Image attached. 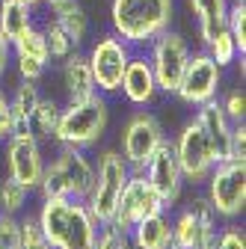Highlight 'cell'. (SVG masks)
<instances>
[{"label":"cell","mask_w":246,"mask_h":249,"mask_svg":"<svg viewBox=\"0 0 246 249\" xmlns=\"http://www.w3.org/2000/svg\"><path fill=\"white\" fill-rule=\"evenodd\" d=\"M172 145H175V158H178L184 181L190 187H202L205 178L211 175V169L217 166V160H213V151L208 145L205 131L199 128V122L196 119L184 122L181 131L172 137Z\"/></svg>","instance_id":"cell-11"},{"label":"cell","mask_w":246,"mask_h":249,"mask_svg":"<svg viewBox=\"0 0 246 249\" xmlns=\"http://www.w3.org/2000/svg\"><path fill=\"white\" fill-rule=\"evenodd\" d=\"M142 175L148 178L151 187H155V193L160 196V202L166 205V211H172V208L184 199V187H187V181H184V175H181L172 137H166L163 145L151 154V160L145 163Z\"/></svg>","instance_id":"cell-13"},{"label":"cell","mask_w":246,"mask_h":249,"mask_svg":"<svg viewBox=\"0 0 246 249\" xmlns=\"http://www.w3.org/2000/svg\"><path fill=\"white\" fill-rule=\"evenodd\" d=\"M166 249H178V246H175V243H169V246H166Z\"/></svg>","instance_id":"cell-42"},{"label":"cell","mask_w":246,"mask_h":249,"mask_svg":"<svg viewBox=\"0 0 246 249\" xmlns=\"http://www.w3.org/2000/svg\"><path fill=\"white\" fill-rule=\"evenodd\" d=\"M131 237L128 231H122L119 226L113 223H98V231H95V249H122Z\"/></svg>","instance_id":"cell-32"},{"label":"cell","mask_w":246,"mask_h":249,"mask_svg":"<svg viewBox=\"0 0 246 249\" xmlns=\"http://www.w3.org/2000/svg\"><path fill=\"white\" fill-rule=\"evenodd\" d=\"M21 249H53L45 237V231L39 229L36 213L21 216Z\"/></svg>","instance_id":"cell-30"},{"label":"cell","mask_w":246,"mask_h":249,"mask_svg":"<svg viewBox=\"0 0 246 249\" xmlns=\"http://www.w3.org/2000/svg\"><path fill=\"white\" fill-rule=\"evenodd\" d=\"M42 98L39 92V83H30V80H21L12 95H9V110H12V134H27V119L33 113L36 101Z\"/></svg>","instance_id":"cell-23"},{"label":"cell","mask_w":246,"mask_h":249,"mask_svg":"<svg viewBox=\"0 0 246 249\" xmlns=\"http://www.w3.org/2000/svg\"><path fill=\"white\" fill-rule=\"evenodd\" d=\"M30 193L24 184H18L15 178H0V213H12L18 216L21 211H27V202H30Z\"/></svg>","instance_id":"cell-25"},{"label":"cell","mask_w":246,"mask_h":249,"mask_svg":"<svg viewBox=\"0 0 246 249\" xmlns=\"http://www.w3.org/2000/svg\"><path fill=\"white\" fill-rule=\"evenodd\" d=\"M199 122V128L205 131L208 137V145L213 151V160L223 163V160H231V151H228V140H231V122L228 116L223 113L220 107V98H213V101H205L202 107H196V116Z\"/></svg>","instance_id":"cell-17"},{"label":"cell","mask_w":246,"mask_h":249,"mask_svg":"<svg viewBox=\"0 0 246 249\" xmlns=\"http://www.w3.org/2000/svg\"><path fill=\"white\" fill-rule=\"evenodd\" d=\"M36 220L53 249H95L98 223L80 199H42Z\"/></svg>","instance_id":"cell-1"},{"label":"cell","mask_w":246,"mask_h":249,"mask_svg":"<svg viewBox=\"0 0 246 249\" xmlns=\"http://www.w3.org/2000/svg\"><path fill=\"white\" fill-rule=\"evenodd\" d=\"M59 116H63V104H59L53 95H42L36 101L33 113H30V119H27V134L36 142H53Z\"/></svg>","instance_id":"cell-21"},{"label":"cell","mask_w":246,"mask_h":249,"mask_svg":"<svg viewBox=\"0 0 246 249\" xmlns=\"http://www.w3.org/2000/svg\"><path fill=\"white\" fill-rule=\"evenodd\" d=\"M213 249H246V231H243V226H237V220L226 223L217 231V246H213Z\"/></svg>","instance_id":"cell-34"},{"label":"cell","mask_w":246,"mask_h":249,"mask_svg":"<svg viewBox=\"0 0 246 249\" xmlns=\"http://www.w3.org/2000/svg\"><path fill=\"white\" fill-rule=\"evenodd\" d=\"M134 249H166L172 243V220L169 211H158L148 213L128 231Z\"/></svg>","instance_id":"cell-19"},{"label":"cell","mask_w":246,"mask_h":249,"mask_svg":"<svg viewBox=\"0 0 246 249\" xmlns=\"http://www.w3.org/2000/svg\"><path fill=\"white\" fill-rule=\"evenodd\" d=\"M205 51H208V56L217 62L220 69H228V66H234V62L240 59V53H237V45H234V39L228 36V30L223 27L217 36H213L208 45H205Z\"/></svg>","instance_id":"cell-28"},{"label":"cell","mask_w":246,"mask_h":249,"mask_svg":"<svg viewBox=\"0 0 246 249\" xmlns=\"http://www.w3.org/2000/svg\"><path fill=\"white\" fill-rule=\"evenodd\" d=\"M220 107H223V113L228 116L231 124H234V122H243V119H246V92H243V86L228 89L226 95L220 92Z\"/></svg>","instance_id":"cell-31"},{"label":"cell","mask_w":246,"mask_h":249,"mask_svg":"<svg viewBox=\"0 0 246 249\" xmlns=\"http://www.w3.org/2000/svg\"><path fill=\"white\" fill-rule=\"evenodd\" d=\"M128 178H131V166L119 154V148H104L98 154L92 187H89V193L83 199L95 223H110L113 220L119 196H122V187H125Z\"/></svg>","instance_id":"cell-5"},{"label":"cell","mask_w":246,"mask_h":249,"mask_svg":"<svg viewBox=\"0 0 246 249\" xmlns=\"http://www.w3.org/2000/svg\"><path fill=\"white\" fill-rule=\"evenodd\" d=\"M36 24V9H30L21 0H0V33L9 39V45Z\"/></svg>","instance_id":"cell-22"},{"label":"cell","mask_w":246,"mask_h":249,"mask_svg":"<svg viewBox=\"0 0 246 249\" xmlns=\"http://www.w3.org/2000/svg\"><path fill=\"white\" fill-rule=\"evenodd\" d=\"M12 137V110H9V95L0 89V142Z\"/></svg>","instance_id":"cell-37"},{"label":"cell","mask_w":246,"mask_h":249,"mask_svg":"<svg viewBox=\"0 0 246 249\" xmlns=\"http://www.w3.org/2000/svg\"><path fill=\"white\" fill-rule=\"evenodd\" d=\"M56 158L51 163H45L42 181L33 193H39V199H86L92 178H95V163L86 158V151L80 148H69V145H56Z\"/></svg>","instance_id":"cell-4"},{"label":"cell","mask_w":246,"mask_h":249,"mask_svg":"<svg viewBox=\"0 0 246 249\" xmlns=\"http://www.w3.org/2000/svg\"><path fill=\"white\" fill-rule=\"evenodd\" d=\"M190 45L178 30H163L160 36H155L148 45H145V56L151 62V71H155V80H158V89L160 95H175L178 89V80L184 74V66L190 59Z\"/></svg>","instance_id":"cell-9"},{"label":"cell","mask_w":246,"mask_h":249,"mask_svg":"<svg viewBox=\"0 0 246 249\" xmlns=\"http://www.w3.org/2000/svg\"><path fill=\"white\" fill-rule=\"evenodd\" d=\"M119 95L134 110H145L160 98V89H158V80H155V71H151V62H148L145 51L131 53L128 66H125V74H122Z\"/></svg>","instance_id":"cell-15"},{"label":"cell","mask_w":246,"mask_h":249,"mask_svg":"<svg viewBox=\"0 0 246 249\" xmlns=\"http://www.w3.org/2000/svg\"><path fill=\"white\" fill-rule=\"evenodd\" d=\"M59 86L66 92V101H80L95 92V80H92L86 53H80V48L71 51L66 59H59Z\"/></svg>","instance_id":"cell-18"},{"label":"cell","mask_w":246,"mask_h":249,"mask_svg":"<svg viewBox=\"0 0 246 249\" xmlns=\"http://www.w3.org/2000/svg\"><path fill=\"white\" fill-rule=\"evenodd\" d=\"M231 0H187L190 12L196 15V33L202 48L226 27V12H228Z\"/></svg>","instance_id":"cell-20"},{"label":"cell","mask_w":246,"mask_h":249,"mask_svg":"<svg viewBox=\"0 0 246 249\" xmlns=\"http://www.w3.org/2000/svg\"><path fill=\"white\" fill-rule=\"evenodd\" d=\"M0 249H21V216L0 213Z\"/></svg>","instance_id":"cell-33"},{"label":"cell","mask_w":246,"mask_h":249,"mask_svg":"<svg viewBox=\"0 0 246 249\" xmlns=\"http://www.w3.org/2000/svg\"><path fill=\"white\" fill-rule=\"evenodd\" d=\"M122 249H134V243H131V240H128V243H125V246H122Z\"/></svg>","instance_id":"cell-41"},{"label":"cell","mask_w":246,"mask_h":249,"mask_svg":"<svg viewBox=\"0 0 246 249\" xmlns=\"http://www.w3.org/2000/svg\"><path fill=\"white\" fill-rule=\"evenodd\" d=\"M172 21L175 0H110V30L134 51H142Z\"/></svg>","instance_id":"cell-2"},{"label":"cell","mask_w":246,"mask_h":249,"mask_svg":"<svg viewBox=\"0 0 246 249\" xmlns=\"http://www.w3.org/2000/svg\"><path fill=\"white\" fill-rule=\"evenodd\" d=\"M163 140H166L163 122L148 107L134 110L125 119V124H122V131H119V154L128 160L131 172H142L145 163L151 160V154L163 145Z\"/></svg>","instance_id":"cell-7"},{"label":"cell","mask_w":246,"mask_h":249,"mask_svg":"<svg viewBox=\"0 0 246 249\" xmlns=\"http://www.w3.org/2000/svg\"><path fill=\"white\" fill-rule=\"evenodd\" d=\"M21 3H27L30 9H39V6H42V0H21Z\"/></svg>","instance_id":"cell-40"},{"label":"cell","mask_w":246,"mask_h":249,"mask_svg":"<svg viewBox=\"0 0 246 249\" xmlns=\"http://www.w3.org/2000/svg\"><path fill=\"white\" fill-rule=\"evenodd\" d=\"M12 59H15V71L21 80L39 83L48 74V62H42V59H33V56H12Z\"/></svg>","instance_id":"cell-35"},{"label":"cell","mask_w":246,"mask_h":249,"mask_svg":"<svg viewBox=\"0 0 246 249\" xmlns=\"http://www.w3.org/2000/svg\"><path fill=\"white\" fill-rule=\"evenodd\" d=\"M220 220H202L193 211L181 208L172 216V243L178 249H213L217 246Z\"/></svg>","instance_id":"cell-16"},{"label":"cell","mask_w":246,"mask_h":249,"mask_svg":"<svg viewBox=\"0 0 246 249\" xmlns=\"http://www.w3.org/2000/svg\"><path fill=\"white\" fill-rule=\"evenodd\" d=\"M226 30L237 45V53H246V3L243 0H231L226 12Z\"/></svg>","instance_id":"cell-29"},{"label":"cell","mask_w":246,"mask_h":249,"mask_svg":"<svg viewBox=\"0 0 246 249\" xmlns=\"http://www.w3.org/2000/svg\"><path fill=\"white\" fill-rule=\"evenodd\" d=\"M3 154H6V175L24 184L27 190H36L45 172L42 142H36L30 134H12L3 142Z\"/></svg>","instance_id":"cell-14"},{"label":"cell","mask_w":246,"mask_h":249,"mask_svg":"<svg viewBox=\"0 0 246 249\" xmlns=\"http://www.w3.org/2000/svg\"><path fill=\"white\" fill-rule=\"evenodd\" d=\"M158 211H166V205L155 193V187L148 184V178L142 172H131V178L122 187V196H119V205H116V213L110 223L119 226L122 231H131L142 216L158 213Z\"/></svg>","instance_id":"cell-12"},{"label":"cell","mask_w":246,"mask_h":249,"mask_svg":"<svg viewBox=\"0 0 246 249\" xmlns=\"http://www.w3.org/2000/svg\"><path fill=\"white\" fill-rule=\"evenodd\" d=\"M12 56H33V59L51 62V59H48V45H45V33H42L39 24L27 27L24 33L12 42Z\"/></svg>","instance_id":"cell-24"},{"label":"cell","mask_w":246,"mask_h":249,"mask_svg":"<svg viewBox=\"0 0 246 249\" xmlns=\"http://www.w3.org/2000/svg\"><path fill=\"white\" fill-rule=\"evenodd\" d=\"M59 27L66 30V36L71 39V45L74 48H80L86 39H89V15H86V9L77 3V6H71L69 12H63V15H56L53 18Z\"/></svg>","instance_id":"cell-26"},{"label":"cell","mask_w":246,"mask_h":249,"mask_svg":"<svg viewBox=\"0 0 246 249\" xmlns=\"http://www.w3.org/2000/svg\"><path fill=\"white\" fill-rule=\"evenodd\" d=\"M9 62H12V45H9V39H6L3 33H0V80L6 77Z\"/></svg>","instance_id":"cell-38"},{"label":"cell","mask_w":246,"mask_h":249,"mask_svg":"<svg viewBox=\"0 0 246 249\" xmlns=\"http://www.w3.org/2000/svg\"><path fill=\"white\" fill-rule=\"evenodd\" d=\"M42 33H45V45H48V59L51 62H59V59H66L71 51H77L74 45H71V39L66 36V30L59 27L51 15H48V21L42 24Z\"/></svg>","instance_id":"cell-27"},{"label":"cell","mask_w":246,"mask_h":249,"mask_svg":"<svg viewBox=\"0 0 246 249\" xmlns=\"http://www.w3.org/2000/svg\"><path fill=\"white\" fill-rule=\"evenodd\" d=\"M42 3L48 6V12H51V18H56V15H63V12H69L71 6H77L80 0H42Z\"/></svg>","instance_id":"cell-39"},{"label":"cell","mask_w":246,"mask_h":249,"mask_svg":"<svg viewBox=\"0 0 246 249\" xmlns=\"http://www.w3.org/2000/svg\"><path fill=\"white\" fill-rule=\"evenodd\" d=\"M107 128H110V98L101 95V92H92L89 98L63 104V116H59L53 142L89 151V148H98Z\"/></svg>","instance_id":"cell-3"},{"label":"cell","mask_w":246,"mask_h":249,"mask_svg":"<svg viewBox=\"0 0 246 249\" xmlns=\"http://www.w3.org/2000/svg\"><path fill=\"white\" fill-rule=\"evenodd\" d=\"M228 151H231V160H246V124L243 122H234L231 124Z\"/></svg>","instance_id":"cell-36"},{"label":"cell","mask_w":246,"mask_h":249,"mask_svg":"<svg viewBox=\"0 0 246 249\" xmlns=\"http://www.w3.org/2000/svg\"><path fill=\"white\" fill-rule=\"evenodd\" d=\"M134 48L128 42H122L113 30L110 33H101L95 42L89 45L86 51V62H89V71L92 80H95V92L101 95H119V86H122V74H125V66L131 59Z\"/></svg>","instance_id":"cell-8"},{"label":"cell","mask_w":246,"mask_h":249,"mask_svg":"<svg viewBox=\"0 0 246 249\" xmlns=\"http://www.w3.org/2000/svg\"><path fill=\"white\" fill-rule=\"evenodd\" d=\"M223 92V69L208 56V51H190V59L184 66V74L178 80L175 89V98L184 107H202L205 101L220 98Z\"/></svg>","instance_id":"cell-10"},{"label":"cell","mask_w":246,"mask_h":249,"mask_svg":"<svg viewBox=\"0 0 246 249\" xmlns=\"http://www.w3.org/2000/svg\"><path fill=\"white\" fill-rule=\"evenodd\" d=\"M205 196L217 220L231 223L246 211V160H223L205 178Z\"/></svg>","instance_id":"cell-6"}]
</instances>
